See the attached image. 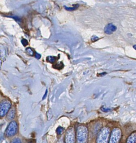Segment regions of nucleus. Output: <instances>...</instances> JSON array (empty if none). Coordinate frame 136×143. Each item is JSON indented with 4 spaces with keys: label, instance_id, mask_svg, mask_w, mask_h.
Returning <instances> with one entry per match:
<instances>
[{
    "label": "nucleus",
    "instance_id": "6",
    "mask_svg": "<svg viewBox=\"0 0 136 143\" xmlns=\"http://www.w3.org/2000/svg\"><path fill=\"white\" fill-rule=\"evenodd\" d=\"M65 143H75V133L73 127L70 128L67 131L65 136Z\"/></svg>",
    "mask_w": 136,
    "mask_h": 143
},
{
    "label": "nucleus",
    "instance_id": "3",
    "mask_svg": "<svg viewBox=\"0 0 136 143\" xmlns=\"http://www.w3.org/2000/svg\"><path fill=\"white\" fill-rule=\"evenodd\" d=\"M18 126L16 122L12 121L9 124L5 131V135L7 137H12L18 133Z\"/></svg>",
    "mask_w": 136,
    "mask_h": 143
},
{
    "label": "nucleus",
    "instance_id": "2",
    "mask_svg": "<svg viewBox=\"0 0 136 143\" xmlns=\"http://www.w3.org/2000/svg\"><path fill=\"white\" fill-rule=\"evenodd\" d=\"M110 130L108 127L103 128L98 134L97 143H108Z\"/></svg>",
    "mask_w": 136,
    "mask_h": 143
},
{
    "label": "nucleus",
    "instance_id": "17",
    "mask_svg": "<svg viewBox=\"0 0 136 143\" xmlns=\"http://www.w3.org/2000/svg\"><path fill=\"white\" fill-rule=\"evenodd\" d=\"M101 109V111L104 112H108L110 111V110L109 109V108H105V107H102Z\"/></svg>",
    "mask_w": 136,
    "mask_h": 143
},
{
    "label": "nucleus",
    "instance_id": "4",
    "mask_svg": "<svg viewBox=\"0 0 136 143\" xmlns=\"http://www.w3.org/2000/svg\"><path fill=\"white\" fill-rule=\"evenodd\" d=\"M11 107V103L9 100H3L0 102V117H4L7 115Z\"/></svg>",
    "mask_w": 136,
    "mask_h": 143
},
{
    "label": "nucleus",
    "instance_id": "12",
    "mask_svg": "<svg viewBox=\"0 0 136 143\" xmlns=\"http://www.w3.org/2000/svg\"><path fill=\"white\" fill-rule=\"evenodd\" d=\"M26 52H27L30 55H31V56H33L34 55V52L33 50L31 49V48H29V47L27 48L26 49Z\"/></svg>",
    "mask_w": 136,
    "mask_h": 143
},
{
    "label": "nucleus",
    "instance_id": "7",
    "mask_svg": "<svg viewBox=\"0 0 136 143\" xmlns=\"http://www.w3.org/2000/svg\"><path fill=\"white\" fill-rule=\"evenodd\" d=\"M117 28L115 25H114L113 24L110 23V24H107L104 28V32L108 35H111L113 34V32L117 30Z\"/></svg>",
    "mask_w": 136,
    "mask_h": 143
},
{
    "label": "nucleus",
    "instance_id": "1",
    "mask_svg": "<svg viewBox=\"0 0 136 143\" xmlns=\"http://www.w3.org/2000/svg\"><path fill=\"white\" fill-rule=\"evenodd\" d=\"M88 132L87 127L80 126L78 127L76 133V143H87Z\"/></svg>",
    "mask_w": 136,
    "mask_h": 143
},
{
    "label": "nucleus",
    "instance_id": "8",
    "mask_svg": "<svg viewBox=\"0 0 136 143\" xmlns=\"http://www.w3.org/2000/svg\"><path fill=\"white\" fill-rule=\"evenodd\" d=\"M16 113V111L15 108L12 107V108H10V110H9L8 113H7V119L8 120H12L15 117Z\"/></svg>",
    "mask_w": 136,
    "mask_h": 143
},
{
    "label": "nucleus",
    "instance_id": "19",
    "mask_svg": "<svg viewBox=\"0 0 136 143\" xmlns=\"http://www.w3.org/2000/svg\"><path fill=\"white\" fill-rule=\"evenodd\" d=\"M47 94H48V90H46V92H45V94H44V97H43V99H45V98H46V96H47Z\"/></svg>",
    "mask_w": 136,
    "mask_h": 143
},
{
    "label": "nucleus",
    "instance_id": "18",
    "mask_svg": "<svg viewBox=\"0 0 136 143\" xmlns=\"http://www.w3.org/2000/svg\"><path fill=\"white\" fill-rule=\"evenodd\" d=\"M41 55H40V54L37 53H35L36 58L37 59H39L41 58Z\"/></svg>",
    "mask_w": 136,
    "mask_h": 143
},
{
    "label": "nucleus",
    "instance_id": "11",
    "mask_svg": "<svg viewBox=\"0 0 136 143\" xmlns=\"http://www.w3.org/2000/svg\"><path fill=\"white\" fill-rule=\"evenodd\" d=\"M79 7V5L78 4H76L73 7H66V6H64V8L65 9V10L67 11H74L75 10L77 9L78 7Z\"/></svg>",
    "mask_w": 136,
    "mask_h": 143
},
{
    "label": "nucleus",
    "instance_id": "16",
    "mask_svg": "<svg viewBox=\"0 0 136 143\" xmlns=\"http://www.w3.org/2000/svg\"><path fill=\"white\" fill-rule=\"evenodd\" d=\"M99 39V38H98V36H95V35H93V36L92 37V38H91V40H92V41H97V40Z\"/></svg>",
    "mask_w": 136,
    "mask_h": 143
},
{
    "label": "nucleus",
    "instance_id": "10",
    "mask_svg": "<svg viewBox=\"0 0 136 143\" xmlns=\"http://www.w3.org/2000/svg\"><path fill=\"white\" fill-rule=\"evenodd\" d=\"M46 60L50 63H53L56 62V60H57V58L56 57H53V56H49V57H47Z\"/></svg>",
    "mask_w": 136,
    "mask_h": 143
},
{
    "label": "nucleus",
    "instance_id": "5",
    "mask_svg": "<svg viewBox=\"0 0 136 143\" xmlns=\"http://www.w3.org/2000/svg\"><path fill=\"white\" fill-rule=\"evenodd\" d=\"M121 138V130L118 128L113 130L111 134L109 143H118Z\"/></svg>",
    "mask_w": 136,
    "mask_h": 143
},
{
    "label": "nucleus",
    "instance_id": "15",
    "mask_svg": "<svg viewBox=\"0 0 136 143\" xmlns=\"http://www.w3.org/2000/svg\"><path fill=\"white\" fill-rule=\"evenodd\" d=\"M21 43L24 46H26V45H28L27 40L25 39H22L21 40Z\"/></svg>",
    "mask_w": 136,
    "mask_h": 143
},
{
    "label": "nucleus",
    "instance_id": "20",
    "mask_svg": "<svg viewBox=\"0 0 136 143\" xmlns=\"http://www.w3.org/2000/svg\"><path fill=\"white\" fill-rule=\"evenodd\" d=\"M133 48H134V49H135V50H136V45H133Z\"/></svg>",
    "mask_w": 136,
    "mask_h": 143
},
{
    "label": "nucleus",
    "instance_id": "13",
    "mask_svg": "<svg viewBox=\"0 0 136 143\" xmlns=\"http://www.w3.org/2000/svg\"><path fill=\"white\" fill-rule=\"evenodd\" d=\"M63 131H64V128H63V127H60V126L58 128H57V134L59 135L63 133Z\"/></svg>",
    "mask_w": 136,
    "mask_h": 143
},
{
    "label": "nucleus",
    "instance_id": "14",
    "mask_svg": "<svg viewBox=\"0 0 136 143\" xmlns=\"http://www.w3.org/2000/svg\"><path fill=\"white\" fill-rule=\"evenodd\" d=\"M11 143H21V140L20 138H15V139L12 140Z\"/></svg>",
    "mask_w": 136,
    "mask_h": 143
},
{
    "label": "nucleus",
    "instance_id": "9",
    "mask_svg": "<svg viewBox=\"0 0 136 143\" xmlns=\"http://www.w3.org/2000/svg\"><path fill=\"white\" fill-rule=\"evenodd\" d=\"M127 143H136V131L129 136L127 140Z\"/></svg>",
    "mask_w": 136,
    "mask_h": 143
}]
</instances>
